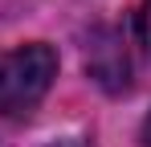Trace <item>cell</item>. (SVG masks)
<instances>
[{"instance_id": "obj_1", "label": "cell", "mask_w": 151, "mask_h": 147, "mask_svg": "<svg viewBox=\"0 0 151 147\" xmlns=\"http://www.w3.org/2000/svg\"><path fill=\"white\" fill-rule=\"evenodd\" d=\"M57 78V53L41 41L21 45L0 57V115L4 119H25L37 110V102L49 94Z\"/></svg>"}, {"instance_id": "obj_2", "label": "cell", "mask_w": 151, "mask_h": 147, "mask_svg": "<svg viewBox=\"0 0 151 147\" xmlns=\"http://www.w3.org/2000/svg\"><path fill=\"white\" fill-rule=\"evenodd\" d=\"M139 37H143V45L151 53V0H143V12H139Z\"/></svg>"}, {"instance_id": "obj_3", "label": "cell", "mask_w": 151, "mask_h": 147, "mask_svg": "<svg viewBox=\"0 0 151 147\" xmlns=\"http://www.w3.org/2000/svg\"><path fill=\"white\" fill-rule=\"evenodd\" d=\"M143 147H151V115H147V122H143Z\"/></svg>"}, {"instance_id": "obj_4", "label": "cell", "mask_w": 151, "mask_h": 147, "mask_svg": "<svg viewBox=\"0 0 151 147\" xmlns=\"http://www.w3.org/2000/svg\"><path fill=\"white\" fill-rule=\"evenodd\" d=\"M53 147H70V143H53Z\"/></svg>"}]
</instances>
